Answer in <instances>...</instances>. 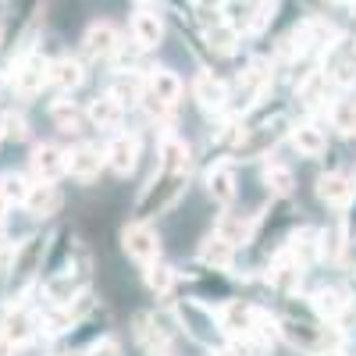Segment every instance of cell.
I'll return each mask as SVG.
<instances>
[{
    "label": "cell",
    "mask_w": 356,
    "mask_h": 356,
    "mask_svg": "<svg viewBox=\"0 0 356 356\" xmlns=\"http://www.w3.org/2000/svg\"><path fill=\"white\" fill-rule=\"evenodd\" d=\"M104 161L118 178H129L139 168V136L136 132H114L104 146Z\"/></svg>",
    "instance_id": "13"
},
{
    "label": "cell",
    "mask_w": 356,
    "mask_h": 356,
    "mask_svg": "<svg viewBox=\"0 0 356 356\" xmlns=\"http://www.w3.org/2000/svg\"><path fill=\"white\" fill-rule=\"evenodd\" d=\"M132 43L139 50H154L164 43V22L157 11H136L132 15Z\"/></svg>",
    "instance_id": "28"
},
{
    "label": "cell",
    "mask_w": 356,
    "mask_h": 356,
    "mask_svg": "<svg viewBox=\"0 0 356 356\" xmlns=\"http://www.w3.org/2000/svg\"><path fill=\"white\" fill-rule=\"evenodd\" d=\"M264 186L275 200H292L296 193V171L289 164H267L264 168Z\"/></svg>",
    "instance_id": "33"
},
{
    "label": "cell",
    "mask_w": 356,
    "mask_h": 356,
    "mask_svg": "<svg viewBox=\"0 0 356 356\" xmlns=\"http://www.w3.org/2000/svg\"><path fill=\"white\" fill-rule=\"evenodd\" d=\"M303 278H307V264L285 246L271 257V264H267V285H271L275 292H282V296H296L300 285H303Z\"/></svg>",
    "instance_id": "9"
},
{
    "label": "cell",
    "mask_w": 356,
    "mask_h": 356,
    "mask_svg": "<svg viewBox=\"0 0 356 356\" xmlns=\"http://www.w3.org/2000/svg\"><path fill=\"white\" fill-rule=\"evenodd\" d=\"M0 356H15V346H11L4 335H0Z\"/></svg>",
    "instance_id": "44"
},
{
    "label": "cell",
    "mask_w": 356,
    "mask_h": 356,
    "mask_svg": "<svg viewBox=\"0 0 356 356\" xmlns=\"http://www.w3.org/2000/svg\"><path fill=\"white\" fill-rule=\"evenodd\" d=\"M314 193H317V200H321L324 207H332V211H346V207L356 200L353 178L342 175V171H324V175H317Z\"/></svg>",
    "instance_id": "17"
},
{
    "label": "cell",
    "mask_w": 356,
    "mask_h": 356,
    "mask_svg": "<svg viewBox=\"0 0 356 356\" xmlns=\"http://www.w3.org/2000/svg\"><path fill=\"white\" fill-rule=\"evenodd\" d=\"M47 243L50 235H29V239L15 250L11 271L4 275V300L8 303H22L29 292L36 289V282L43 278V257H47Z\"/></svg>",
    "instance_id": "2"
},
{
    "label": "cell",
    "mask_w": 356,
    "mask_h": 356,
    "mask_svg": "<svg viewBox=\"0 0 356 356\" xmlns=\"http://www.w3.org/2000/svg\"><path fill=\"white\" fill-rule=\"evenodd\" d=\"M317 356H346V349H342V346H332V349H324V353H317Z\"/></svg>",
    "instance_id": "46"
},
{
    "label": "cell",
    "mask_w": 356,
    "mask_h": 356,
    "mask_svg": "<svg viewBox=\"0 0 356 356\" xmlns=\"http://www.w3.org/2000/svg\"><path fill=\"white\" fill-rule=\"evenodd\" d=\"M196 260L207 267V271H218V275H228L232 267H235V260H239V250H235L232 243H225L221 235H207V239L200 243V250H196Z\"/></svg>",
    "instance_id": "23"
},
{
    "label": "cell",
    "mask_w": 356,
    "mask_h": 356,
    "mask_svg": "<svg viewBox=\"0 0 356 356\" xmlns=\"http://www.w3.org/2000/svg\"><path fill=\"white\" fill-rule=\"evenodd\" d=\"M225 4H228V0H196V11H200L207 22H211V15L218 18V15L225 11Z\"/></svg>",
    "instance_id": "43"
},
{
    "label": "cell",
    "mask_w": 356,
    "mask_h": 356,
    "mask_svg": "<svg viewBox=\"0 0 356 356\" xmlns=\"http://www.w3.org/2000/svg\"><path fill=\"white\" fill-rule=\"evenodd\" d=\"M93 271V264H89V257H79L75 264H68L65 271H57L50 278H43V296H47V303H57V307H65V303H75L86 296L89 289V275Z\"/></svg>",
    "instance_id": "5"
},
{
    "label": "cell",
    "mask_w": 356,
    "mask_h": 356,
    "mask_svg": "<svg viewBox=\"0 0 356 356\" xmlns=\"http://www.w3.org/2000/svg\"><path fill=\"white\" fill-rule=\"evenodd\" d=\"M132 335H136V342L146 349V356H168L171 328L164 324V317H157L154 310H139V314L132 317Z\"/></svg>",
    "instance_id": "11"
},
{
    "label": "cell",
    "mask_w": 356,
    "mask_h": 356,
    "mask_svg": "<svg viewBox=\"0 0 356 356\" xmlns=\"http://www.w3.org/2000/svg\"><path fill=\"white\" fill-rule=\"evenodd\" d=\"M29 193H33V175H22V171L0 175V196L8 200V207H25Z\"/></svg>",
    "instance_id": "36"
},
{
    "label": "cell",
    "mask_w": 356,
    "mask_h": 356,
    "mask_svg": "<svg viewBox=\"0 0 356 356\" xmlns=\"http://www.w3.org/2000/svg\"><path fill=\"white\" fill-rule=\"evenodd\" d=\"M328 122L342 139H356V97H339L328 111Z\"/></svg>",
    "instance_id": "34"
},
{
    "label": "cell",
    "mask_w": 356,
    "mask_h": 356,
    "mask_svg": "<svg viewBox=\"0 0 356 356\" xmlns=\"http://www.w3.org/2000/svg\"><path fill=\"white\" fill-rule=\"evenodd\" d=\"M43 86H50V61L40 57V54H29L25 61L15 68L18 97H36V93H43Z\"/></svg>",
    "instance_id": "21"
},
{
    "label": "cell",
    "mask_w": 356,
    "mask_h": 356,
    "mask_svg": "<svg viewBox=\"0 0 356 356\" xmlns=\"http://www.w3.org/2000/svg\"><path fill=\"white\" fill-rule=\"evenodd\" d=\"M11 260H15V246H11V235L4 232V225H0V278H4L11 271Z\"/></svg>",
    "instance_id": "39"
},
{
    "label": "cell",
    "mask_w": 356,
    "mask_h": 356,
    "mask_svg": "<svg viewBox=\"0 0 356 356\" xmlns=\"http://www.w3.org/2000/svg\"><path fill=\"white\" fill-rule=\"evenodd\" d=\"M218 324H221V335L228 342L246 339L253 332H278V317H271L267 310H260L253 303H243V300H228L218 314Z\"/></svg>",
    "instance_id": "4"
},
{
    "label": "cell",
    "mask_w": 356,
    "mask_h": 356,
    "mask_svg": "<svg viewBox=\"0 0 356 356\" xmlns=\"http://www.w3.org/2000/svg\"><path fill=\"white\" fill-rule=\"evenodd\" d=\"M4 214H8V200L0 196V225H4Z\"/></svg>",
    "instance_id": "47"
},
{
    "label": "cell",
    "mask_w": 356,
    "mask_h": 356,
    "mask_svg": "<svg viewBox=\"0 0 356 356\" xmlns=\"http://www.w3.org/2000/svg\"><path fill=\"white\" fill-rule=\"evenodd\" d=\"M107 93H111L118 104H122V107H132V104H139L143 93H146V75L118 72V75L111 79V86H107Z\"/></svg>",
    "instance_id": "30"
},
{
    "label": "cell",
    "mask_w": 356,
    "mask_h": 356,
    "mask_svg": "<svg viewBox=\"0 0 356 356\" xmlns=\"http://www.w3.org/2000/svg\"><path fill=\"white\" fill-rule=\"evenodd\" d=\"M285 118H275V122H264V125H243L239 139L232 146V161H257L267 150H275L285 136Z\"/></svg>",
    "instance_id": "7"
},
{
    "label": "cell",
    "mask_w": 356,
    "mask_h": 356,
    "mask_svg": "<svg viewBox=\"0 0 356 356\" xmlns=\"http://www.w3.org/2000/svg\"><path fill=\"white\" fill-rule=\"evenodd\" d=\"M0 143H4V114H0Z\"/></svg>",
    "instance_id": "48"
},
{
    "label": "cell",
    "mask_w": 356,
    "mask_h": 356,
    "mask_svg": "<svg viewBox=\"0 0 356 356\" xmlns=\"http://www.w3.org/2000/svg\"><path fill=\"white\" fill-rule=\"evenodd\" d=\"M207 43H211L214 54L232 57L235 50H239V29L228 25V22H214V25H207Z\"/></svg>",
    "instance_id": "37"
},
{
    "label": "cell",
    "mask_w": 356,
    "mask_h": 356,
    "mask_svg": "<svg viewBox=\"0 0 356 356\" xmlns=\"http://www.w3.org/2000/svg\"><path fill=\"white\" fill-rule=\"evenodd\" d=\"M75 260V232L72 228H57L47 243V257H43V278L65 271V267Z\"/></svg>",
    "instance_id": "24"
},
{
    "label": "cell",
    "mask_w": 356,
    "mask_h": 356,
    "mask_svg": "<svg viewBox=\"0 0 356 356\" xmlns=\"http://www.w3.org/2000/svg\"><path fill=\"white\" fill-rule=\"evenodd\" d=\"M82 47L93 61H111V57L122 54V36H118V29L111 22H93L82 36Z\"/></svg>",
    "instance_id": "20"
},
{
    "label": "cell",
    "mask_w": 356,
    "mask_h": 356,
    "mask_svg": "<svg viewBox=\"0 0 356 356\" xmlns=\"http://www.w3.org/2000/svg\"><path fill=\"white\" fill-rule=\"evenodd\" d=\"M189 189V171L186 168H164L157 164L154 178L143 186L136 207H132V221H150V218H161L168 214L171 207L182 200V193Z\"/></svg>",
    "instance_id": "1"
},
{
    "label": "cell",
    "mask_w": 356,
    "mask_h": 356,
    "mask_svg": "<svg viewBox=\"0 0 356 356\" xmlns=\"http://www.w3.org/2000/svg\"><path fill=\"white\" fill-rule=\"evenodd\" d=\"M342 235H346V243L356 246V200L346 207V218H342Z\"/></svg>",
    "instance_id": "42"
},
{
    "label": "cell",
    "mask_w": 356,
    "mask_h": 356,
    "mask_svg": "<svg viewBox=\"0 0 356 356\" xmlns=\"http://www.w3.org/2000/svg\"><path fill=\"white\" fill-rule=\"evenodd\" d=\"M82 82H86L82 61H75V57H57V61H50V89H57L61 97L75 93Z\"/></svg>",
    "instance_id": "27"
},
{
    "label": "cell",
    "mask_w": 356,
    "mask_h": 356,
    "mask_svg": "<svg viewBox=\"0 0 356 356\" xmlns=\"http://www.w3.org/2000/svg\"><path fill=\"white\" fill-rule=\"evenodd\" d=\"M40 332H43V324H40V314L36 310H29L22 303H8L4 317H0V335H4L15 349L29 346Z\"/></svg>",
    "instance_id": "10"
},
{
    "label": "cell",
    "mask_w": 356,
    "mask_h": 356,
    "mask_svg": "<svg viewBox=\"0 0 356 356\" xmlns=\"http://www.w3.org/2000/svg\"><path fill=\"white\" fill-rule=\"evenodd\" d=\"M122 250L129 260L146 267V264L161 260V235L150 228V221H129L122 228Z\"/></svg>",
    "instance_id": "8"
},
{
    "label": "cell",
    "mask_w": 356,
    "mask_h": 356,
    "mask_svg": "<svg viewBox=\"0 0 356 356\" xmlns=\"http://www.w3.org/2000/svg\"><path fill=\"white\" fill-rule=\"evenodd\" d=\"M203 186H207V196H211L218 207H232L235 196H239V182H235V164L232 161H221V164H211L203 175Z\"/></svg>",
    "instance_id": "19"
},
{
    "label": "cell",
    "mask_w": 356,
    "mask_h": 356,
    "mask_svg": "<svg viewBox=\"0 0 356 356\" xmlns=\"http://www.w3.org/2000/svg\"><path fill=\"white\" fill-rule=\"evenodd\" d=\"M253 232H257V218H235V214H225V218L214 225V235H221V239L232 243L235 250H239V246H250V243H253Z\"/></svg>",
    "instance_id": "31"
},
{
    "label": "cell",
    "mask_w": 356,
    "mask_h": 356,
    "mask_svg": "<svg viewBox=\"0 0 356 356\" xmlns=\"http://www.w3.org/2000/svg\"><path fill=\"white\" fill-rule=\"evenodd\" d=\"M278 339H285L292 349H300L307 356H317L324 349L339 346L342 332L339 328H328L314 310H307L303 317L300 314H289V317H278Z\"/></svg>",
    "instance_id": "3"
},
{
    "label": "cell",
    "mask_w": 356,
    "mask_h": 356,
    "mask_svg": "<svg viewBox=\"0 0 356 356\" xmlns=\"http://www.w3.org/2000/svg\"><path fill=\"white\" fill-rule=\"evenodd\" d=\"M168 356H171V353H168Z\"/></svg>",
    "instance_id": "52"
},
{
    "label": "cell",
    "mask_w": 356,
    "mask_h": 356,
    "mask_svg": "<svg viewBox=\"0 0 356 356\" xmlns=\"http://www.w3.org/2000/svg\"><path fill=\"white\" fill-rule=\"evenodd\" d=\"M349 178H353V186H356V168H353V175H349Z\"/></svg>",
    "instance_id": "50"
},
{
    "label": "cell",
    "mask_w": 356,
    "mask_h": 356,
    "mask_svg": "<svg viewBox=\"0 0 356 356\" xmlns=\"http://www.w3.org/2000/svg\"><path fill=\"white\" fill-rule=\"evenodd\" d=\"M289 143H292V150L307 157V161H317L328 154V132H324L317 122H300V125H292L289 129Z\"/></svg>",
    "instance_id": "22"
},
{
    "label": "cell",
    "mask_w": 356,
    "mask_h": 356,
    "mask_svg": "<svg viewBox=\"0 0 356 356\" xmlns=\"http://www.w3.org/2000/svg\"><path fill=\"white\" fill-rule=\"evenodd\" d=\"M50 356H75V353H50Z\"/></svg>",
    "instance_id": "49"
},
{
    "label": "cell",
    "mask_w": 356,
    "mask_h": 356,
    "mask_svg": "<svg viewBox=\"0 0 356 356\" xmlns=\"http://www.w3.org/2000/svg\"><path fill=\"white\" fill-rule=\"evenodd\" d=\"M146 93L175 107L178 97H182V79H178L171 68H150L146 72Z\"/></svg>",
    "instance_id": "29"
},
{
    "label": "cell",
    "mask_w": 356,
    "mask_h": 356,
    "mask_svg": "<svg viewBox=\"0 0 356 356\" xmlns=\"http://www.w3.org/2000/svg\"><path fill=\"white\" fill-rule=\"evenodd\" d=\"M104 168H107L104 150H97L93 143H75L68 150V175L75 178L79 186H93Z\"/></svg>",
    "instance_id": "15"
},
{
    "label": "cell",
    "mask_w": 356,
    "mask_h": 356,
    "mask_svg": "<svg viewBox=\"0 0 356 356\" xmlns=\"http://www.w3.org/2000/svg\"><path fill=\"white\" fill-rule=\"evenodd\" d=\"M29 136V125L22 114H4V139H25Z\"/></svg>",
    "instance_id": "40"
},
{
    "label": "cell",
    "mask_w": 356,
    "mask_h": 356,
    "mask_svg": "<svg viewBox=\"0 0 356 356\" xmlns=\"http://www.w3.org/2000/svg\"><path fill=\"white\" fill-rule=\"evenodd\" d=\"M50 118H54V125L61 132H68V136H79L82 125H86V111L75 107L72 100H54L50 104Z\"/></svg>",
    "instance_id": "35"
},
{
    "label": "cell",
    "mask_w": 356,
    "mask_h": 356,
    "mask_svg": "<svg viewBox=\"0 0 356 356\" xmlns=\"http://www.w3.org/2000/svg\"><path fill=\"white\" fill-rule=\"evenodd\" d=\"M349 243H346V235H342V225L339 228H324L321 232V260H328V264H342Z\"/></svg>",
    "instance_id": "38"
},
{
    "label": "cell",
    "mask_w": 356,
    "mask_h": 356,
    "mask_svg": "<svg viewBox=\"0 0 356 356\" xmlns=\"http://www.w3.org/2000/svg\"><path fill=\"white\" fill-rule=\"evenodd\" d=\"M175 317H178L182 332H186L193 342H200V346H207V349H218V346L225 342L218 317L207 310L203 303H196V300H178V303H175Z\"/></svg>",
    "instance_id": "6"
},
{
    "label": "cell",
    "mask_w": 356,
    "mask_h": 356,
    "mask_svg": "<svg viewBox=\"0 0 356 356\" xmlns=\"http://www.w3.org/2000/svg\"><path fill=\"white\" fill-rule=\"evenodd\" d=\"M211 356H235V349L232 346H218V349H211Z\"/></svg>",
    "instance_id": "45"
},
{
    "label": "cell",
    "mask_w": 356,
    "mask_h": 356,
    "mask_svg": "<svg viewBox=\"0 0 356 356\" xmlns=\"http://www.w3.org/2000/svg\"><path fill=\"white\" fill-rule=\"evenodd\" d=\"M29 175H33V182H61L68 175V150L54 143H36L33 146V157H29Z\"/></svg>",
    "instance_id": "12"
},
{
    "label": "cell",
    "mask_w": 356,
    "mask_h": 356,
    "mask_svg": "<svg viewBox=\"0 0 356 356\" xmlns=\"http://www.w3.org/2000/svg\"><path fill=\"white\" fill-rule=\"evenodd\" d=\"M82 356H122V349H118L114 339H97V342H89Z\"/></svg>",
    "instance_id": "41"
},
{
    "label": "cell",
    "mask_w": 356,
    "mask_h": 356,
    "mask_svg": "<svg viewBox=\"0 0 356 356\" xmlns=\"http://www.w3.org/2000/svg\"><path fill=\"white\" fill-rule=\"evenodd\" d=\"M122 118H125V107L118 104L111 93H100V97H93V100L86 104V122L93 125V129L111 132V129L122 125Z\"/></svg>",
    "instance_id": "26"
},
{
    "label": "cell",
    "mask_w": 356,
    "mask_h": 356,
    "mask_svg": "<svg viewBox=\"0 0 356 356\" xmlns=\"http://www.w3.org/2000/svg\"><path fill=\"white\" fill-rule=\"evenodd\" d=\"M310 310H314L324 324H339V321H346V314L353 310V300H349V292L339 289V285H321V289L310 296Z\"/></svg>",
    "instance_id": "18"
},
{
    "label": "cell",
    "mask_w": 356,
    "mask_h": 356,
    "mask_svg": "<svg viewBox=\"0 0 356 356\" xmlns=\"http://www.w3.org/2000/svg\"><path fill=\"white\" fill-rule=\"evenodd\" d=\"M324 75L339 89L356 86V47H349V40L332 43V50L324 54Z\"/></svg>",
    "instance_id": "16"
},
{
    "label": "cell",
    "mask_w": 356,
    "mask_h": 356,
    "mask_svg": "<svg viewBox=\"0 0 356 356\" xmlns=\"http://www.w3.org/2000/svg\"><path fill=\"white\" fill-rule=\"evenodd\" d=\"M143 285L150 289L154 296H171L175 285H178V271L168 260H154V264L143 267Z\"/></svg>",
    "instance_id": "32"
},
{
    "label": "cell",
    "mask_w": 356,
    "mask_h": 356,
    "mask_svg": "<svg viewBox=\"0 0 356 356\" xmlns=\"http://www.w3.org/2000/svg\"><path fill=\"white\" fill-rule=\"evenodd\" d=\"M193 100L203 114H225L232 107V93H228V86L225 79H218L214 72H200L193 79Z\"/></svg>",
    "instance_id": "14"
},
{
    "label": "cell",
    "mask_w": 356,
    "mask_h": 356,
    "mask_svg": "<svg viewBox=\"0 0 356 356\" xmlns=\"http://www.w3.org/2000/svg\"><path fill=\"white\" fill-rule=\"evenodd\" d=\"M61 203H65V196L54 182H33V193H29L22 211L29 218H36V221H47V218H54L57 211H61Z\"/></svg>",
    "instance_id": "25"
},
{
    "label": "cell",
    "mask_w": 356,
    "mask_h": 356,
    "mask_svg": "<svg viewBox=\"0 0 356 356\" xmlns=\"http://www.w3.org/2000/svg\"><path fill=\"white\" fill-rule=\"evenodd\" d=\"M353 4H356V0H353Z\"/></svg>",
    "instance_id": "51"
}]
</instances>
